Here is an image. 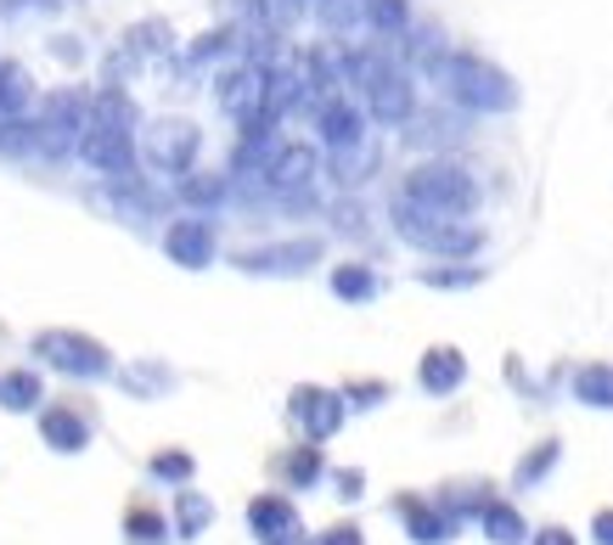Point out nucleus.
I'll use <instances>...</instances> for the list:
<instances>
[{"label": "nucleus", "mask_w": 613, "mask_h": 545, "mask_svg": "<svg viewBox=\"0 0 613 545\" xmlns=\"http://www.w3.org/2000/svg\"><path fill=\"white\" fill-rule=\"evenodd\" d=\"M97 119H108V124H130V130H141V113H135V102L119 90V85H108V90H97Z\"/></svg>", "instance_id": "e433bc0d"}, {"label": "nucleus", "mask_w": 613, "mask_h": 545, "mask_svg": "<svg viewBox=\"0 0 613 545\" xmlns=\"http://www.w3.org/2000/svg\"><path fill=\"white\" fill-rule=\"evenodd\" d=\"M180 197H186V203H198V209H214L225 197V175H203V169L180 175Z\"/></svg>", "instance_id": "c9c22d12"}, {"label": "nucleus", "mask_w": 613, "mask_h": 545, "mask_svg": "<svg viewBox=\"0 0 613 545\" xmlns=\"http://www.w3.org/2000/svg\"><path fill=\"white\" fill-rule=\"evenodd\" d=\"M394 236L422 247V254H434V259H479L484 254V231L479 225H467L461 214H439L428 203H411V197H394Z\"/></svg>", "instance_id": "f03ea898"}, {"label": "nucleus", "mask_w": 613, "mask_h": 545, "mask_svg": "<svg viewBox=\"0 0 613 545\" xmlns=\"http://www.w3.org/2000/svg\"><path fill=\"white\" fill-rule=\"evenodd\" d=\"M416 146H450V141H467V124L461 119H445V113H434V119H411V130H405Z\"/></svg>", "instance_id": "473e14b6"}, {"label": "nucleus", "mask_w": 613, "mask_h": 545, "mask_svg": "<svg viewBox=\"0 0 613 545\" xmlns=\"http://www.w3.org/2000/svg\"><path fill=\"white\" fill-rule=\"evenodd\" d=\"M276 478H281V489H288V494H310V489H321L326 478H333V467H326V444H315V438L288 444V451L276 456Z\"/></svg>", "instance_id": "dca6fc26"}, {"label": "nucleus", "mask_w": 613, "mask_h": 545, "mask_svg": "<svg viewBox=\"0 0 613 545\" xmlns=\"http://www.w3.org/2000/svg\"><path fill=\"white\" fill-rule=\"evenodd\" d=\"M18 12H57V0H0V18H18Z\"/></svg>", "instance_id": "79ce46f5"}, {"label": "nucleus", "mask_w": 613, "mask_h": 545, "mask_svg": "<svg viewBox=\"0 0 613 545\" xmlns=\"http://www.w3.org/2000/svg\"><path fill=\"white\" fill-rule=\"evenodd\" d=\"M366 29H377V34H405L411 29V0H371Z\"/></svg>", "instance_id": "f704fd0d"}, {"label": "nucleus", "mask_w": 613, "mask_h": 545, "mask_svg": "<svg viewBox=\"0 0 613 545\" xmlns=\"http://www.w3.org/2000/svg\"><path fill=\"white\" fill-rule=\"evenodd\" d=\"M164 254H169V265H180V270H209V265L220 259V231H214V220H209V214L169 220Z\"/></svg>", "instance_id": "ddd939ff"}, {"label": "nucleus", "mask_w": 613, "mask_h": 545, "mask_svg": "<svg viewBox=\"0 0 613 545\" xmlns=\"http://www.w3.org/2000/svg\"><path fill=\"white\" fill-rule=\"evenodd\" d=\"M315 175H321V158H315V146H310V141L276 146V153L265 158V169H259L265 191H276V197H299V191H310Z\"/></svg>", "instance_id": "4468645a"}, {"label": "nucleus", "mask_w": 613, "mask_h": 545, "mask_svg": "<svg viewBox=\"0 0 613 545\" xmlns=\"http://www.w3.org/2000/svg\"><path fill=\"white\" fill-rule=\"evenodd\" d=\"M439 501H445L461 523H479V512L495 501V489H490V483H479V478H473V483H445V489H439Z\"/></svg>", "instance_id": "c85d7f7f"}, {"label": "nucleus", "mask_w": 613, "mask_h": 545, "mask_svg": "<svg viewBox=\"0 0 613 545\" xmlns=\"http://www.w3.org/2000/svg\"><path fill=\"white\" fill-rule=\"evenodd\" d=\"M29 102H34V85H29L23 63H0V119L29 113Z\"/></svg>", "instance_id": "7c9ffc66"}, {"label": "nucleus", "mask_w": 613, "mask_h": 545, "mask_svg": "<svg viewBox=\"0 0 613 545\" xmlns=\"http://www.w3.org/2000/svg\"><path fill=\"white\" fill-rule=\"evenodd\" d=\"M315 12L326 29H338V34H355L366 29V12H371V0H315Z\"/></svg>", "instance_id": "2f4dec72"}, {"label": "nucleus", "mask_w": 613, "mask_h": 545, "mask_svg": "<svg viewBox=\"0 0 613 545\" xmlns=\"http://www.w3.org/2000/svg\"><path fill=\"white\" fill-rule=\"evenodd\" d=\"M400 197H411V203H428V209H439V214H473L479 209V180L467 175L461 164H450V158H434V164H416L411 175H405V186H400Z\"/></svg>", "instance_id": "39448f33"}, {"label": "nucleus", "mask_w": 613, "mask_h": 545, "mask_svg": "<svg viewBox=\"0 0 613 545\" xmlns=\"http://www.w3.org/2000/svg\"><path fill=\"white\" fill-rule=\"evenodd\" d=\"M321 236H293V242H265V247H243L237 259V270H248V276H304L310 265H321Z\"/></svg>", "instance_id": "9b49d317"}, {"label": "nucleus", "mask_w": 613, "mask_h": 545, "mask_svg": "<svg viewBox=\"0 0 613 545\" xmlns=\"http://www.w3.org/2000/svg\"><path fill=\"white\" fill-rule=\"evenodd\" d=\"M344 400H349V411H377V405H389V400H394V388H389L383 377H371V382H349V388H344Z\"/></svg>", "instance_id": "4c0bfd02"}, {"label": "nucleus", "mask_w": 613, "mask_h": 545, "mask_svg": "<svg viewBox=\"0 0 613 545\" xmlns=\"http://www.w3.org/2000/svg\"><path fill=\"white\" fill-rule=\"evenodd\" d=\"M344 74H349V85L366 96V113L377 119V124H411L416 119V85H411V74L405 68H394L383 52H349L344 57Z\"/></svg>", "instance_id": "7ed1b4c3"}, {"label": "nucleus", "mask_w": 613, "mask_h": 545, "mask_svg": "<svg viewBox=\"0 0 613 545\" xmlns=\"http://www.w3.org/2000/svg\"><path fill=\"white\" fill-rule=\"evenodd\" d=\"M52 52H57V57H63V63H79V57H85V45H79V40H74V34H63V40H57V45H52Z\"/></svg>", "instance_id": "c03bdc74"}, {"label": "nucleus", "mask_w": 613, "mask_h": 545, "mask_svg": "<svg viewBox=\"0 0 613 545\" xmlns=\"http://www.w3.org/2000/svg\"><path fill=\"white\" fill-rule=\"evenodd\" d=\"M461 382H467V355L450 349V343H434V349L416 360V388L428 393V400H450Z\"/></svg>", "instance_id": "6ab92c4d"}, {"label": "nucleus", "mask_w": 613, "mask_h": 545, "mask_svg": "<svg viewBox=\"0 0 613 545\" xmlns=\"http://www.w3.org/2000/svg\"><path fill=\"white\" fill-rule=\"evenodd\" d=\"M315 130H321V146L326 153H355V146H366V113L355 102H344V96H333V102L315 108Z\"/></svg>", "instance_id": "f3484780"}, {"label": "nucleus", "mask_w": 613, "mask_h": 545, "mask_svg": "<svg viewBox=\"0 0 613 545\" xmlns=\"http://www.w3.org/2000/svg\"><path fill=\"white\" fill-rule=\"evenodd\" d=\"M569 388H575V400H580L586 411H613V366H608V360L580 366V371L569 377Z\"/></svg>", "instance_id": "393cba45"}, {"label": "nucleus", "mask_w": 613, "mask_h": 545, "mask_svg": "<svg viewBox=\"0 0 613 545\" xmlns=\"http://www.w3.org/2000/svg\"><path fill=\"white\" fill-rule=\"evenodd\" d=\"M530 545H580V534H575V529H562V523H546V529L530 534Z\"/></svg>", "instance_id": "ea45409f"}, {"label": "nucleus", "mask_w": 613, "mask_h": 545, "mask_svg": "<svg viewBox=\"0 0 613 545\" xmlns=\"http://www.w3.org/2000/svg\"><path fill=\"white\" fill-rule=\"evenodd\" d=\"M248 534L259 545H304V518L293 507V494L281 489H265L248 501Z\"/></svg>", "instance_id": "f8f14e48"}, {"label": "nucleus", "mask_w": 613, "mask_h": 545, "mask_svg": "<svg viewBox=\"0 0 613 545\" xmlns=\"http://www.w3.org/2000/svg\"><path fill=\"white\" fill-rule=\"evenodd\" d=\"M29 355L40 366H52L74 382H102V377H119L113 366V349L102 337H90V332H74V326H45L29 337Z\"/></svg>", "instance_id": "20e7f679"}, {"label": "nucleus", "mask_w": 613, "mask_h": 545, "mask_svg": "<svg viewBox=\"0 0 613 545\" xmlns=\"http://www.w3.org/2000/svg\"><path fill=\"white\" fill-rule=\"evenodd\" d=\"M0 153H7V158H29V153H40V124H29L23 113L0 119Z\"/></svg>", "instance_id": "72a5a7b5"}, {"label": "nucleus", "mask_w": 613, "mask_h": 545, "mask_svg": "<svg viewBox=\"0 0 613 545\" xmlns=\"http://www.w3.org/2000/svg\"><path fill=\"white\" fill-rule=\"evenodd\" d=\"M119 534H124V545H180L175 518H169V512H158L153 501H130V507H124Z\"/></svg>", "instance_id": "aec40b11"}, {"label": "nucleus", "mask_w": 613, "mask_h": 545, "mask_svg": "<svg viewBox=\"0 0 613 545\" xmlns=\"http://www.w3.org/2000/svg\"><path fill=\"white\" fill-rule=\"evenodd\" d=\"M377 292H383V276H377L371 265H360V259L333 265V299H344V304H371Z\"/></svg>", "instance_id": "b1692460"}, {"label": "nucleus", "mask_w": 613, "mask_h": 545, "mask_svg": "<svg viewBox=\"0 0 613 545\" xmlns=\"http://www.w3.org/2000/svg\"><path fill=\"white\" fill-rule=\"evenodd\" d=\"M214 102L237 119V124H248L259 108H265V68H254V63H237V68H225L220 79H214Z\"/></svg>", "instance_id": "2eb2a0df"}, {"label": "nucleus", "mask_w": 613, "mask_h": 545, "mask_svg": "<svg viewBox=\"0 0 613 545\" xmlns=\"http://www.w3.org/2000/svg\"><path fill=\"white\" fill-rule=\"evenodd\" d=\"M147 478L164 489H186V483H198V456L192 451H158V456H147Z\"/></svg>", "instance_id": "cd10ccee"}, {"label": "nucleus", "mask_w": 613, "mask_h": 545, "mask_svg": "<svg viewBox=\"0 0 613 545\" xmlns=\"http://www.w3.org/2000/svg\"><path fill=\"white\" fill-rule=\"evenodd\" d=\"M40 400H45V382H40V371H0V405H7L12 416L40 411Z\"/></svg>", "instance_id": "bb28decb"}, {"label": "nucleus", "mask_w": 613, "mask_h": 545, "mask_svg": "<svg viewBox=\"0 0 613 545\" xmlns=\"http://www.w3.org/2000/svg\"><path fill=\"white\" fill-rule=\"evenodd\" d=\"M389 512L400 518V529H405L411 545H450V540L467 529V523L439 501V494H394Z\"/></svg>", "instance_id": "1a4fd4ad"}, {"label": "nucleus", "mask_w": 613, "mask_h": 545, "mask_svg": "<svg viewBox=\"0 0 613 545\" xmlns=\"http://www.w3.org/2000/svg\"><path fill=\"white\" fill-rule=\"evenodd\" d=\"M422 79L439 85V96L461 113H512L517 108V85L506 68H495L490 57H473V52H445L422 68Z\"/></svg>", "instance_id": "f257e3e1"}, {"label": "nucleus", "mask_w": 613, "mask_h": 545, "mask_svg": "<svg viewBox=\"0 0 613 545\" xmlns=\"http://www.w3.org/2000/svg\"><path fill=\"white\" fill-rule=\"evenodd\" d=\"M562 467V438H540V444H530L524 456H517V467H512V489L517 494H535V489H546V478Z\"/></svg>", "instance_id": "412c9836"}, {"label": "nucleus", "mask_w": 613, "mask_h": 545, "mask_svg": "<svg viewBox=\"0 0 613 545\" xmlns=\"http://www.w3.org/2000/svg\"><path fill=\"white\" fill-rule=\"evenodd\" d=\"M90 119H97V96H90L85 85L57 90L52 102H45V113H40V158H68V153H79Z\"/></svg>", "instance_id": "423d86ee"}, {"label": "nucleus", "mask_w": 613, "mask_h": 545, "mask_svg": "<svg viewBox=\"0 0 613 545\" xmlns=\"http://www.w3.org/2000/svg\"><path fill=\"white\" fill-rule=\"evenodd\" d=\"M326 483L338 489V501H360V494H366V472L360 467H333V478H326Z\"/></svg>", "instance_id": "58836bf2"}, {"label": "nucleus", "mask_w": 613, "mask_h": 545, "mask_svg": "<svg viewBox=\"0 0 613 545\" xmlns=\"http://www.w3.org/2000/svg\"><path fill=\"white\" fill-rule=\"evenodd\" d=\"M169 518H175V534H180V545H192V540H203L209 529H214V501L203 489H175V507H169Z\"/></svg>", "instance_id": "4be33fe9"}, {"label": "nucleus", "mask_w": 613, "mask_h": 545, "mask_svg": "<svg viewBox=\"0 0 613 545\" xmlns=\"http://www.w3.org/2000/svg\"><path fill=\"white\" fill-rule=\"evenodd\" d=\"M479 281H484V265H467V259L422 270V287H434V292H467V287H479Z\"/></svg>", "instance_id": "c756f323"}, {"label": "nucleus", "mask_w": 613, "mask_h": 545, "mask_svg": "<svg viewBox=\"0 0 613 545\" xmlns=\"http://www.w3.org/2000/svg\"><path fill=\"white\" fill-rule=\"evenodd\" d=\"M40 438H45V451H57V456H85L90 451V416L74 411V405H40Z\"/></svg>", "instance_id": "a211bd4d"}, {"label": "nucleus", "mask_w": 613, "mask_h": 545, "mask_svg": "<svg viewBox=\"0 0 613 545\" xmlns=\"http://www.w3.org/2000/svg\"><path fill=\"white\" fill-rule=\"evenodd\" d=\"M79 158L97 169L102 180H135V130L130 124H108V119H90V130L79 141Z\"/></svg>", "instance_id": "9d476101"}, {"label": "nucleus", "mask_w": 613, "mask_h": 545, "mask_svg": "<svg viewBox=\"0 0 613 545\" xmlns=\"http://www.w3.org/2000/svg\"><path fill=\"white\" fill-rule=\"evenodd\" d=\"M315 545H366V534H360L355 523H338V529H326Z\"/></svg>", "instance_id": "a19ab883"}, {"label": "nucleus", "mask_w": 613, "mask_h": 545, "mask_svg": "<svg viewBox=\"0 0 613 545\" xmlns=\"http://www.w3.org/2000/svg\"><path fill=\"white\" fill-rule=\"evenodd\" d=\"M119 388L130 393V400H164V393L175 388V371L158 366V360H141V366H124L119 371Z\"/></svg>", "instance_id": "a878e982"}, {"label": "nucleus", "mask_w": 613, "mask_h": 545, "mask_svg": "<svg viewBox=\"0 0 613 545\" xmlns=\"http://www.w3.org/2000/svg\"><path fill=\"white\" fill-rule=\"evenodd\" d=\"M479 534L490 540V545H530V523H524V512H517L512 501H501V494H495V501L479 512Z\"/></svg>", "instance_id": "5701e85b"}, {"label": "nucleus", "mask_w": 613, "mask_h": 545, "mask_svg": "<svg viewBox=\"0 0 613 545\" xmlns=\"http://www.w3.org/2000/svg\"><path fill=\"white\" fill-rule=\"evenodd\" d=\"M141 153H147V164L153 169H164V175H192L198 169V153H203V130L192 124V119H158L153 130H147V141H141Z\"/></svg>", "instance_id": "6e6552de"}, {"label": "nucleus", "mask_w": 613, "mask_h": 545, "mask_svg": "<svg viewBox=\"0 0 613 545\" xmlns=\"http://www.w3.org/2000/svg\"><path fill=\"white\" fill-rule=\"evenodd\" d=\"M288 422L299 427V438L333 444V438H338V427L349 422V400H344V388L299 382V388L288 393Z\"/></svg>", "instance_id": "0eeeda50"}, {"label": "nucleus", "mask_w": 613, "mask_h": 545, "mask_svg": "<svg viewBox=\"0 0 613 545\" xmlns=\"http://www.w3.org/2000/svg\"><path fill=\"white\" fill-rule=\"evenodd\" d=\"M591 545H613V507H602L591 518Z\"/></svg>", "instance_id": "37998d69"}]
</instances>
